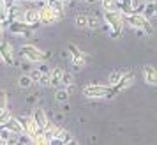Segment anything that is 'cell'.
<instances>
[{
	"label": "cell",
	"instance_id": "6da1fadb",
	"mask_svg": "<svg viewBox=\"0 0 157 145\" xmlns=\"http://www.w3.org/2000/svg\"><path fill=\"white\" fill-rule=\"evenodd\" d=\"M20 55H21L27 62H32V64H44V62H48L50 57H51L50 51L39 50L34 44H23L21 48H20Z\"/></svg>",
	"mask_w": 157,
	"mask_h": 145
},
{
	"label": "cell",
	"instance_id": "7a4b0ae2",
	"mask_svg": "<svg viewBox=\"0 0 157 145\" xmlns=\"http://www.w3.org/2000/svg\"><path fill=\"white\" fill-rule=\"evenodd\" d=\"M104 25L109 30V36L117 39L120 37L122 30H124V22H125V16L122 14L120 11H113V13H104Z\"/></svg>",
	"mask_w": 157,
	"mask_h": 145
},
{
	"label": "cell",
	"instance_id": "3957f363",
	"mask_svg": "<svg viewBox=\"0 0 157 145\" xmlns=\"http://www.w3.org/2000/svg\"><path fill=\"white\" fill-rule=\"evenodd\" d=\"M125 22H127L134 30H141L145 36H152V34H154V27H152V23H150L143 14H140V13H132L131 16L125 18Z\"/></svg>",
	"mask_w": 157,
	"mask_h": 145
},
{
	"label": "cell",
	"instance_id": "277c9868",
	"mask_svg": "<svg viewBox=\"0 0 157 145\" xmlns=\"http://www.w3.org/2000/svg\"><path fill=\"white\" fill-rule=\"evenodd\" d=\"M83 96L90 99H101V97H113L109 85H99V83H90L83 87Z\"/></svg>",
	"mask_w": 157,
	"mask_h": 145
},
{
	"label": "cell",
	"instance_id": "5b68a950",
	"mask_svg": "<svg viewBox=\"0 0 157 145\" xmlns=\"http://www.w3.org/2000/svg\"><path fill=\"white\" fill-rule=\"evenodd\" d=\"M64 18V13H58L57 9L46 4L39 9V20H41V25H53V23L60 22Z\"/></svg>",
	"mask_w": 157,
	"mask_h": 145
},
{
	"label": "cell",
	"instance_id": "8992f818",
	"mask_svg": "<svg viewBox=\"0 0 157 145\" xmlns=\"http://www.w3.org/2000/svg\"><path fill=\"white\" fill-rule=\"evenodd\" d=\"M18 119H20V122H21V126H23L25 136H29L30 140H34L37 135H43V133H39L37 124H36V120H34L32 115H21V117H18Z\"/></svg>",
	"mask_w": 157,
	"mask_h": 145
},
{
	"label": "cell",
	"instance_id": "52a82bcc",
	"mask_svg": "<svg viewBox=\"0 0 157 145\" xmlns=\"http://www.w3.org/2000/svg\"><path fill=\"white\" fill-rule=\"evenodd\" d=\"M0 58L7 65H18L14 60V50L9 41H0Z\"/></svg>",
	"mask_w": 157,
	"mask_h": 145
},
{
	"label": "cell",
	"instance_id": "ba28073f",
	"mask_svg": "<svg viewBox=\"0 0 157 145\" xmlns=\"http://www.w3.org/2000/svg\"><path fill=\"white\" fill-rule=\"evenodd\" d=\"M7 30L13 36H23V37H34V29L27 23H7Z\"/></svg>",
	"mask_w": 157,
	"mask_h": 145
},
{
	"label": "cell",
	"instance_id": "9c48e42d",
	"mask_svg": "<svg viewBox=\"0 0 157 145\" xmlns=\"http://www.w3.org/2000/svg\"><path fill=\"white\" fill-rule=\"evenodd\" d=\"M67 50H69V53H71L72 64H74V67H76V69L85 67V65H86V55L79 50L76 44H69V46H67Z\"/></svg>",
	"mask_w": 157,
	"mask_h": 145
},
{
	"label": "cell",
	"instance_id": "30bf717a",
	"mask_svg": "<svg viewBox=\"0 0 157 145\" xmlns=\"http://www.w3.org/2000/svg\"><path fill=\"white\" fill-rule=\"evenodd\" d=\"M25 13H27V9L21 7L20 4H14L13 7H9L7 23H25Z\"/></svg>",
	"mask_w": 157,
	"mask_h": 145
},
{
	"label": "cell",
	"instance_id": "8fae6325",
	"mask_svg": "<svg viewBox=\"0 0 157 145\" xmlns=\"http://www.w3.org/2000/svg\"><path fill=\"white\" fill-rule=\"evenodd\" d=\"M25 23L36 30L41 27V20H39V7H27L25 13Z\"/></svg>",
	"mask_w": 157,
	"mask_h": 145
},
{
	"label": "cell",
	"instance_id": "7c38bea8",
	"mask_svg": "<svg viewBox=\"0 0 157 145\" xmlns=\"http://www.w3.org/2000/svg\"><path fill=\"white\" fill-rule=\"evenodd\" d=\"M32 117H34V120H36V124H37V129H39V133H44V129H46V127H48V124H50L48 113H46L43 108H37L36 112L32 113Z\"/></svg>",
	"mask_w": 157,
	"mask_h": 145
},
{
	"label": "cell",
	"instance_id": "4fadbf2b",
	"mask_svg": "<svg viewBox=\"0 0 157 145\" xmlns=\"http://www.w3.org/2000/svg\"><path fill=\"white\" fill-rule=\"evenodd\" d=\"M2 127L9 129L13 135H16V136H25L23 126H21V122H20V119H16V117H11V119L7 120V124H6V126H2Z\"/></svg>",
	"mask_w": 157,
	"mask_h": 145
},
{
	"label": "cell",
	"instance_id": "5bb4252c",
	"mask_svg": "<svg viewBox=\"0 0 157 145\" xmlns=\"http://www.w3.org/2000/svg\"><path fill=\"white\" fill-rule=\"evenodd\" d=\"M132 81H134V72H125L124 76H122L120 83L117 85V87H111V92H113V96L117 94V92H120V90H125V88H129L131 85H132Z\"/></svg>",
	"mask_w": 157,
	"mask_h": 145
},
{
	"label": "cell",
	"instance_id": "9a60e30c",
	"mask_svg": "<svg viewBox=\"0 0 157 145\" xmlns=\"http://www.w3.org/2000/svg\"><path fill=\"white\" fill-rule=\"evenodd\" d=\"M143 78L148 85H157V67L154 65H145L143 67Z\"/></svg>",
	"mask_w": 157,
	"mask_h": 145
},
{
	"label": "cell",
	"instance_id": "2e32d148",
	"mask_svg": "<svg viewBox=\"0 0 157 145\" xmlns=\"http://www.w3.org/2000/svg\"><path fill=\"white\" fill-rule=\"evenodd\" d=\"M64 69H62V67H53V69H51V72H50V76H51V85H53V87H60V85H62V78H64Z\"/></svg>",
	"mask_w": 157,
	"mask_h": 145
},
{
	"label": "cell",
	"instance_id": "e0dca14e",
	"mask_svg": "<svg viewBox=\"0 0 157 145\" xmlns=\"http://www.w3.org/2000/svg\"><path fill=\"white\" fill-rule=\"evenodd\" d=\"M118 11L122 14L125 16H131L134 13V7H132V0H118Z\"/></svg>",
	"mask_w": 157,
	"mask_h": 145
},
{
	"label": "cell",
	"instance_id": "ac0fdd59",
	"mask_svg": "<svg viewBox=\"0 0 157 145\" xmlns=\"http://www.w3.org/2000/svg\"><path fill=\"white\" fill-rule=\"evenodd\" d=\"M101 7L104 9V13H113L118 11V0H99Z\"/></svg>",
	"mask_w": 157,
	"mask_h": 145
},
{
	"label": "cell",
	"instance_id": "d6986e66",
	"mask_svg": "<svg viewBox=\"0 0 157 145\" xmlns=\"http://www.w3.org/2000/svg\"><path fill=\"white\" fill-rule=\"evenodd\" d=\"M155 9H157V2H147L145 9H143V16L148 20L152 16H155Z\"/></svg>",
	"mask_w": 157,
	"mask_h": 145
},
{
	"label": "cell",
	"instance_id": "ffe728a7",
	"mask_svg": "<svg viewBox=\"0 0 157 145\" xmlns=\"http://www.w3.org/2000/svg\"><path fill=\"white\" fill-rule=\"evenodd\" d=\"M102 23H104V18H99L97 14H90L88 16V29L97 30Z\"/></svg>",
	"mask_w": 157,
	"mask_h": 145
},
{
	"label": "cell",
	"instance_id": "44dd1931",
	"mask_svg": "<svg viewBox=\"0 0 157 145\" xmlns=\"http://www.w3.org/2000/svg\"><path fill=\"white\" fill-rule=\"evenodd\" d=\"M125 72H122V71H115V72H111L109 74V78H108V85L109 87H117L118 83H120V80H122V76H124Z\"/></svg>",
	"mask_w": 157,
	"mask_h": 145
},
{
	"label": "cell",
	"instance_id": "7402d4cb",
	"mask_svg": "<svg viewBox=\"0 0 157 145\" xmlns=\"http://www.w3.org/2000/svg\"><path fill=\"white\" fill-rule=\"evenodd\" d=\"M7 18H9V6L6 0H0V22L7 23Z\"/></svg>",
	"mask_w": 157,
	"mask_h": 145
},
{
	"label": "cell",
	"instance_id": "603a6c76",
	"mask_svg": "<svg viewBox=\"0 0 157 145\" xmlns=\"http://www.w3.org/2000/svg\"><path fill=\"white\" fill-rule=\"evenodd\" d=\"M55 99H57L58 103H65L69 99V92H67L64 87H58L57 92H55Z\"/></svg>",
	"mask_w": 157,
	"mask_h": 145
},
{
	"label": "cell",
	"instance_id": "cb8c5ba5",
	"mask_svg": "<svg viewBox=\"0 0 157 145\" xmlns=\"http://www.w3.org/2000/svg\"><path fill=\"white\" fill-rule=\"evenodd\" d=\"M32 83H34V81H32V78H30V74H21V76L18 78V85H20L21 88H29Z\"/></svg>",
	"mask_w": 157,
	"mask_h": 145
},
{
	"label": "cell",
	"instance_id": "d4e9b609",
	"mask_svg": "<svg viewBox=\"0 0 157 145\" xmlns=\"http://www.w3.org/2000/svg\"><path fill=\"white\" fill-rule=\"evenodd\" d=\"M32 145H51V140L46 138L44 133H43V135H37V136L32 140Z\"/></svg>",
	"mask_w": 157,
	"mask_h": 145
},
{
	"label": "cell",
	"instance_id": "484cf974",
	"mask_svg": "<svg viewBox=\"0 0 157 145\" xmlns=\"http://www.w3.org/2000/svg\"><path fill=\"white\" fill-rule=\"evenodd\" d=\"M74 22H76V25L78 27H88V14H78L76 18H74Z\"/></svg>",
	"mask_w": 157,
	"mask_h": 145
},
{
	"label": "cell",
	"instance_id": "4316f807",
	"mask_svg": "<svg viewBox=\"0 0 157 145\" xmlns=\"http://www.w3.org/2000/svg\"><path fill=\"white\" fill-rule=\"evenodd\" d=\"M9 104V97H7V92L4 88H0V110H6Z\"/></svg>",
	"mask_w": 157,
	"mask_h": 145
},
{
	"label": "cell",
	"instance_id": "83f0119b",
	"mask_svg": "<svg viewBox=\"0 0 157 145\" xmlns=\"http://www.w3.org/2000/svg\"><path fill=\"white\" fill-rule=\"evenodd\" d=\"M72 83H74V80H72V74L65 71L64 72V78H62V85H64V87H69V85H72Z\"/></svg>",
	"mask_w": 157,
	"mask_h": 145
},
{
	"label": "cell",
	"instance_id": "f1b7e54d",
	"mask_svg": "<svg viewBox=\"0 0 157 145\" xmlns=\"http://www.w3.org/2000/svg\"><path fill=\"white\" fill-rule=\"evenodd\" d=\"M39 85H41V87H51V76L50 74H43L41 80H39Z\"/></svg>",
	"mask_w": 157,
	"mask_h": 145
},
{
	"label": "cell",
	"instance_id": "f546056e",
	"mask_svg": "<svg viewBox=\"0 0 157 145\" xmlns=\"http://www.w3.org/2000/svg\"><path fill=\"white\" fill-rule=\"evenodd\" d=\"M41 76H43V72L39 71V69H34V71H30V78H32V81H37V83H39Z\"/></svg>",
	"mask_w": 157,
	"mask_h": 145
},
{
	"label": "cell",
	"instance_id": "4dcf8cb0",
	"mask_svg": "<svg viewBox=\"0 0 157 145\" xmlns=\"http://www.w3.org/2000/svg\"><path fill=\"white\" fill-rule=\"evenodd\" d=\"M39 71L43 72V74H50V72H51V71H50V67H48V65H44V64L39 67Z\"/></svg>",
	"mask_w": 157,
	"mask_h": 145
},
{
	"label": "cell",
	"instance_id": "1f68e13d",
	"mask_svg": "<svg viewBox=\"0 0 157 145\" xmlns=\"http://www.w3.org/2000/svg\"><path fill=\"white\" fill-rule=\"evenodd\" d=\"M4 30H6V23L0 22V41H2V36H4Z\"/></svg>",
	"mask_w": 157,
	"mask_h": 145
},
{
	"label": "cell",
	"instance_id": "d6a6232c",
	"mask_svg": "<svg viewBox=\"0 0 157 145\" xmlns=\"http://www.w3.org/2000/svg\"><path fill=\"white\" fill-rule=\"evenodd\" d=\"M65 90H67V92H69V96H71L72 92L76 90V87H74V83H72V85H69V87H65Z\"/></svg>",
	"mask_w": 157,
	"mask_h": 145
},
{
	"label": "cell",
	"instance_id": "836d02e7",
	"mask_svg": "<svg viewBox=\"0 0 157 145\" xmlns=\"http://www.w3.org/2000/svg\"><path fill=\"white\" fill-rule=\"evenodd\" d=\"M18 140H20V138H18ZM18 140H11V142H7V145H20Z\"/></svg>",
	"mask_w": 157,
	"mask_h": 145
},
{
	"label": "cell",
	"instance_id": "e575fe53",
	"mask_svg": "<svg viewBox=\"0 0 157 145\" xmlns=\"http://www.w3.org/2000/svg\"><path fill=\"white\" fill-rule=\"evenodd\" d=\"M0 145H7V140H4V138L0 136Z\"/></svg>",
	"mask_w": 157,
	"mask_h": 145
},
{
	"label": "cell",
	"instance_id": "d590c367",
	"mask_svg": "<svg viewBox=\"0 0 157 145\" xmlns=\"http://www.w3.org/2000/svg\"><path fill=\"white\" fill-rule=\"evenodd\" d=\"M23 2H27V0H14V4H23Z\"/></svg>",
	"mask_w": 157,
	"mask_h": 145
},
{
	"label": "cell",
	"instance_id": "8d00e7d4",
	"mask_svg": "<svg viewBox=\"0 0 157 145\" xmlns=\"http://www.w3.org/2000/svg\"><path fill=\"white\" fill-rule=\"evenodd\" d=\"M27 2H29V4H37L39 0H27Z\"/></svg>",
	"mask_w": 157,
	"mask_h": 145
},
{
	"label": "cell",
	"instance_id": "74e56055",
	"mask_svg": "<svg viewBox=\"0 0 157 145\" xmlns=\"http://www.w3.org/2000/svg\"><path fill=\"white\" fill-rule=\"evenodd\" d=\"M143 2H155V0H143Z\"/></svg>",
	"mask_w": 157,
	"mask_h": 145
},
{
	"label": "cell",
	"instance_id": "f35d334b",
	"mask_svg": "<svg viewBox=\"0 0 157 145\" xmlns=\"http://www.w3.org/2000/svg\"><path fill=\"white\" fill-rule=\"evenodd\" d=\"M85 2H92V0H85Z\"/></svg>",
	"mask_w": 157,
	"mask_h": 145
},
{
	"label": "cell",
	"instance_id": "ab89813d",
	"mask_svg": "<svg viewBox=\"0 0 157 145\" xmlns=\"http://www.w3.org/2000/svg\"><path fill=\"white\" fill-rule=\"evenodd\" d=\"M155 14H157V9H155Z\"/></svg>",
	"mask_w": 157,
	"mask_h": 145
}]
</instances>
